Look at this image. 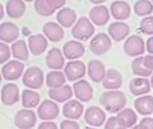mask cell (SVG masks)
Wrapping results in <instances>:
<instances>
[{"label": "cell", "instance_id": "19", "mask_svg": "<svg viewBox=\"0 0 153 129\" xmlns=\"http://www.w3.org/2000/svg\"><path fill=\"white\" fill-rule=\"evenodd\" d=\"M129 91L137 97L147 95L151 91V82L146 77H135L129 82Z\"/></svg>", "mask_w": 153, "mask_h": 129}, {"label": "cell", "instance_id": "25", "mask_svg": "<svg viewBox=\"0 0 153 129\" xmlns=\"http://www.w3.org/2000/svg\"><path fill=\"white\" fill-rule=\"evenodd\" d=\"M133 105L137 113L148 117L153 113V96L144 95L137 97L133 102Z\"/></svg>", "mask_w": 153, "mask_h": 129}, {"label": "cell", "instance_id": "30", "mask_svg": "<svg viewBox=\"0 0 153 129\" xmlns=\"http://www.w3.org/2000/svg\"><path fill=\"white\" fill-rule=\"evenodd\" d=\"M10 50H12V55L17 61L25 62L28 59L29 48L24 40H18L15 43H13Z\"/></svg>", "mask_w": 153, "mask_h": 129}, {"label": "cell", "instance_id": "2", "mask_svg": "<svg viewBox=\"0 0 153 129\" xmlns=\"http://www.w3.org/2000/svg\"><path fill=\"white\" fill-rule=\"evenodd\" d=\"M95 27L92 21L87 17H81L72 27L71 34L77 41H88L94 36Z\"/></svg>", "mask_w": 153, "mask_h": 129}, {"label": "cell", "instance_id": "29", "mask_svg": "<svg viewBox=\"0 0 153 129\" xmlns=\"http://www.w3.org/2000/svg\"><path fill=\"white\" fill-rule=\"evenodd\" d=\"M6 14L13 19H19L24 15L26 4L24 0H7L6 1Z\"/></svg>", "mask_w": 153, "mask_h": 129}, {"label": "cell", "instance_id": "55", "mask_svg": "<svg viewBox=\"0 0 153 129\" xmlns=\"http://www.w3.org/2000/svg\"><path fill=\"white\" fill-rule=\"evenodd\" d=\"M151 1H152V3H153V0H151Z\"/></svg>", "mask_w": 153, "mask_h": 129}, {"label": "cell", "instance_id": "42", "mask_svg": "<svg viewBox=\"0 0 153 129\" xmlns=\"http://www.w3.org/2000/svg\"><path fill=\"white\" fill-rule=\"evenodd\" d=\"M144 63H145V66L147 67V69H149L150 71L153 72V55L149 54L147 56H144Z\"/></svg>", "mask_w": 153, "mask_h": 129}, {"label": "cell", "instance_id": "47", "mask_svg": "<svg viewBox=\"0 0 153 129\" xmlns=\"http://www.w3.org/2000/svg\"><path fill=\"white\" fill-rule=\"evenodd\" d=\"M23 31H24L25 36H29V29L27 27H23Z\"/></svg>", "mask_w": 153, "mask_h": 129}, {"label": "cell", "instance_id": "31", "mask_svg": "<svg viewBox=\"0 0 153 129\" xmlns=\"http://www.w3.org/2000/svg\"><path fill=\"white\" fill-rule=\"evenodd\" d=\"M21 101H22V106L24 108L31 109L39 106L41 101V96L34 90L26 89L23 90L22 95H21Z\"/></svg>", "mask_w": 153, "mask_h": 129}, {"label": "cell", "instance_id": "20", "mask_svg": "<svg viewBox=\"0 0 153 129\" xmlns=\"http://www.w3.org/2000/svg\"><path fill=\"white\" fill-rule=\"evenodd\" d=\"M87 73L92 81H94L95 83H99L102 82L104 79L106 69L102 62L98 61V59H92L88 64Z\"/></svg>", "mask_w": 153, "mask_h": 129}, {"label": "cell", "instance_id": "15", "mask_svg": "<svg viewBox=\"0 0 153 129\" xmlns=\"http://www.w3.org/2000/svg\"><path fill=\"white\" fill-rule=\"evenodd\" d=\"M0 95H1L2 103L6 106H12L20 100L19 87L16 83L13 82H8L4 85L1 89Z\"/></svg>", "mask_w": 153, "mask_h": 129}, {"label": "cell", "instance_id": "9", "mask_svg": "<svg viewBox=\"0 0 153 129\" xmlns=\"http://www.w3.org/2000/svg\"><path fill=\"white\" fill-rule=\"evenodd\" d=\"M24 64L20 61H10L5 64H3L1 69L2 76L7 81H15L18 80L23 74H24Z\"/></svg>", "mask_w": 153, "mask_h": 129}, {"label": "cell", "instance_id": "16", "mask_svg": "<svg viewBox=\"0 0 153 129\" xmlns=\"http://www.w3.org/2000/svg\"><path fill=\"white\" fill-rule=\"evenodd\" d=\"M109 12H111V17L117 21H125L130 17L131 8L128 2L124 0H115L111 4Z\"/></svg>", "mask_w": 153, "mask_h": 129}, {"label": "cell", "instance_id": "37", "mask_svg": "<svg viewBox=\"0 0 153 129\" xmlns=\"http://www.w3.org/2000/svg\"><path fill=\"white\" fill-rule=\"evenodd\" d=\"M10 56H12L10 47H8L6 43L0 42V64H6V62L10 61Z\"/></svg>", "mask_w": 153, "mask_h": 129}, {"label": "cell", "instance_id": "33", "mask_svg": "<svg viewBox=\"0 0 153 129\" xmlns=\"http://www.w3.org/2000/svg\"><path fill=\"white\" fill-rule=\"evenodd\" d=\"M131 71L137 77H146V78H148V77L153 75L152 71L147 69V67L145 66L144 56H139L133 59V61L131 62Z\"/></svg>", "mask_w": 153, "mask_h": 129}, {"label": "cell", "instance_id": "1", "mask_svg": "<svg viewBox=\"0 0 153 129\" xmlns=\"http://www.w3.org/2000/svg\"><path fill=\"white\" fill-rule=\"evenodd\" d=\"M99 102L106 111L111 113H118L123 108H125L127 104V98L122 91L114 90L101 94Z\"/></svg>", "mask_w": 153, "mask_h": 129}, {"label": "cell", "instance_id": "39", "mask_svg": "<svg viewBox=\"0 0 153 129\" xmlns=\"http://www.w3.org/2000/svg\"><path fill=\"white\" fill-rule=\"evenodd\" d=\"M59 129H80L79 124L74 120H62L59 125Z\"/></svg>", "mask_w": 153, "mask_h": 129}, {"label": "cell", "instance_id": "5", "mask_svg": "<svg viewBox=\"0 0 153 129\" xmlns=\"http://www.w3.org/2000/svg\"><path fill=\"white\" fill-rule=\"evenodd\" d=\"M111 46H113L111 38L104 32L97 33L90 42V50L95 55L105 54L111 50Z\"/></svg>", "mask_w": 153, "mask_h": 129}, {"label": "cell", "instance_id": "11", "mask_svg": "<svg viewBox=\"0 0 153 129\" xmlns=\"http://www.w3.org/2000/svg\"><path fill=\"white\" fill-rule=\"evenodd\" d=\"M62 51L64 53L65 57L68 59L69 61H76L85 54V47L80 41L71 40L65 43Z\"/></svg>", "mask_w": 153, "mask_h": 129}, {"label": "cell", "instance_id": "35", "mask_svg": "<svg viewBox=\"0 0 153 129\" xmlns=\"http://www.w3.org/2000/svg\"><path fill=\"white\" fill-rule=\"evenodd\" d=\"M133 12L139 17H147L153 13L151 0H137L133 5Z\"/></svg>", "mask_w": 153, "mask_h": 129}, {"label": "cell", "instance_id": "23", "mask_svg": "<svg viewBox=\"0 0 153 129\" xmlns=\"http://www.w3.org/2000/svg\"><path fill=\"white\" fill-rule=\"evenodd\" d=\"M19 38V28L15 23L4 22L0 24V41L6 44L15 43Z\"/></svg>", "mask_w": 153, "mask_h": 129}, {"label": "cell", "instance_id": "4", "mask_svg": "<svg viewBox=\"0 0 153 129\" xmlns=\"http://www.w3.org/2000/svg\"><path fill=\"white\" fill-rule=\"evenodd\" d=\"M123 50L127 56L139 57L146 51V43L140 36L133 34L127 38L123 44Z\"/></svg>", "mask_w": 153, "mask_h": 129}, {"label": "cell", "instance_id": "12", "mask_svg": "<svg viewBox=\"0 0 153 129\" xmlns=\"http://www.w3.org/2000/svg\"><path fill=\"white\" fill-rule=\"evenodd\" d=\"M89 19L94 25L104 26L108 23L109 19H111V12H109L107 6L102 5V4L93 6L90 10Z\"/></svg>", "mask_w": 153, "mask_h": 129}, {"label": "cell", "instance_id": "44", "mask_svg": "<svg viewBox=\"0 0 153 129\" xmlns=\"http://www.w3.org/2000/svg\"><path fill=\"white\" fill-rule=\"evenodd\" d=\"M146 50L149 52V54L153 55V36H150L146 42Z\"/></svg>", "mask_w": 153, "mask_h": 129}, {"label": "cell", "instance_id": "34", "mask_svg": "<svg viewBox=\"0 0 153 129\" xmlns=\"http://www.w3.org/2000/svg\"><path fill=\"white\" fill-rule=\"evenodd\" d=\"M34 10L42 17H50L56 10L50 0H34Z\"/></svg>", "mask_w": 153, "mask_h": 129}, {"label": "cell", "instance_id": "28", "mask_svg": "<svg viewBox=\"0 0 153 129\" xmlns=\"http://www.w3.org/2000/svg\"><path fill=\"white\" fill-rule=\"evenodd\" d=\"M118 119V121L120 122L122 126H124L125 128H132L133 126L137 125V115L135 113V110H133L130 107H125L121 111L118 113V115L116 116Z\"/></svg>", "mask_w": 153, "mask_h": 129}, {"label": "cell", "instance_id": "8", "mask_svg": "<svg viewBox=\"0 0 153 129\" xmlns=\"http://www.w3.org/2000/svg\"><path fill=\"white\" fill-rule=\"evenodd\" d=\"M38 117L43 121H52L59 115V107L53 100H44L38 107Z\"/></svg>", "mask_w": 153, "mask_h": 129}, {"label": "cell", "instance_id": "24", "mask_svg": "<svg viewBox=\"0 0 153 129\" xmlns=\"http://www.w3.org/2000/svg\"><path fill=\"white\" fill-rule=\"evenodd\" d=\"M43 34L47 38V40L53 43L59 42L64 39L65 31L64 27L61 26L59 23L47 22L43 26Z\"/></svg>", "mask_w": 153, "mask_h": 129}, {"label": "cell", "instance_id": "3", "mask_svg": "<svg viewBox=\"0 0 153 129\" xmlns=\"http://www.w3.org/2000/svg\"><path fill=\"white\" fill-rule=\"evenodd\" d=\"M22 82L27 89L39 90L44 85V72L36 66L29 67L23 74Z\"/></svg>", "mask_w": 153, "mask_h": 129}, {"label": "cell", "instance_id": "43", "mask_svg": "<svg viewBox=\"0 0 153 129\" xmlns=\"http://www.w3.org/2000/svg\"><path fill=\"white\" fill-rule=\"evenodd\" d=\"M51 3H52V5L54 6L55 10H61L65 6V4H66L67 0H50Z\"/></svg>", "mask_w": 153, "mask_h": 129}, {"label": "cell", "instance_id": "17", "mask_svg": "<svg viewBox=\"0 0 153 129\" xmlns=\"http://www.w3.org/2000/svg\"><path fill=\"white\" fill-rule=\"evenodd\" d=\"M123 85V76L117 69H108L105 73L104 79L102 81V87L105 90L114 91L121 89Z\"/></svg>", "mask_w": 153, "mask_h": 129}, {"label": "cell", "instance_id": "7", "mask_svg": "<svg viewBox=\"0 0 153 129\" xmlns=\"http://www.w3.org/2000/svg\"><path fill=\"white\" fill-rule=\"evenodd\" d=\"M64 73L66 75L67 80L69 81H78L85 77L87 73L85 64L81 61H70L65 66Z\"/></svg>", "mask_w": 153, "mask_h": 129}, {"label": "cell", "instance_id": "13", "mask_svg": "<svg viewBox=\"0 0 153 129\" xmlns=\"http://www.w3.org/2000/svg\"><path fill=\"white\" fill-rule=\"evenodd\" d=\"M73 92L76 99L80 102H89L94 96V90L92 85L85 79L75 81L73 85Z\"/></svg>", "mask_w": 153, "mask_h": 129}, {"label": "cell", "instance_id": "36", "mask_svg": "<svg viewBox=\"0 0 153 129\" xmlns=\"http://www.w3.org/2000/svg\"><path fill=\"white\" fill-rule=\"evenodd\" d=\"M140 30L146 36H153V16L144 17L140 22Z\"/></svg>", "mask_w": 153, "mask_h": 129}, {"label": "cell", "instance_id": "53", "mask_svg": "<svg viewBox=\"0 0 153 129\" xmlns=\"http://www.w3.org/2000/svg\"><path fill=\"white\" fill-rule=\"evenodd\" d=\"M76 1H80V0H76Z\"/></svg>", "mask_w": 153, "mask_h": 129}, {"label": "cell", "instance_id": "26", "mask_svg": "<svg viewBox=\"0 0 153 129\" xmlns=\"http://www.w3.org/2000/svg\"><path fill=\"white\" fill-rule=\"evenodd\" d=\"M56 20L61 26L64 28H70L74 26L77 20V15L74 10L70 7H62L57 12Z\"/></svg>", "mask_w": 153, "mask_h": 129}, {"label": "cell", "instance_id": "32", "mask_svg": "<svg viewBox=\"0 0 153 129\" xmlns=\"http://www.w3.org/2000/svg\"><path fill=\"white\" fill-rule=\"evenodd\" d=\"M66 81V75L62 71L52 70L46 76V85L50 89H59V87H64Z\"/></svg>", "mask_w": 153, "mask_h": 129}, {"label": "cell", "instance_id": "50", "mask_svg": "<svg viewBox=\"0 0 153 129\" xmlns=\"http://www.w3.org/2000/svg\"><path fill=\"white\" fill-rule=\"evenodd\" d=\"M85 129H96L95 127H91V126H88V127H85Z\"/></svg>", "mask_w": 153, "mask_h": 129}, {"label": "cell", "instance_id": "10", "mask_svg": "<svg viewBox=\"0 0 153 129\" xmlns=\"http://www.w3.org/2000/svg\"><path fill=\"white\" fill-rule=\"evenodd\" d=\"M85 121L91 127H100L106 121V113L101 107L93 105L85 113Z\"/></svg>", "mask_w": 153, "mask_h": 129}, {"label": "cell", "instance_id": "46", "mask_svg": "<svg viewBox=\"0 0 153 129\" xmlns=\"http://www.w3.org/2000/svg\"><path fill=\"white\" fill-rule=\"evenodd\" d=\"M3 17H4V6L2 5L1 2H0V20H1Z\"/></svg>", "mask_w": 153, "mask_h": 129}, {"label": "cell", "instance_id": "41", "mask_svg": "<svg viewBox=\"0 0 153 129\" xmlns=\"http://www.w3.org/2000/svg\"><path fill=\"white\" fill-rule=\"evenodd\" d=\"M38 129H59L57 125L52 121H44L40 123Z\"/></svg>", "mask_w": 153, "mask_h": 129}, {"label": "cell", "instance_id": "51", "mask_svg": "<svg viewBox=\"0 0 153 129\" xmlns=\"http://www.w3.org/2000/svg\"><path fill=\"white\" fill-rule=\"evenodd\" d=\"M2 78H3V76H2V73H1V72H0V82H1Z\"/></svg>", "mask_w": 153, "mask_h": 129}, {"label": "cell", "instance_id": "21", "mask_svg": "<svg viewBox=\"0 0 153 129\" xmlns=\"http://www.w3.org/2000/svg\"><path fill=\"white\" fill-rule=\"evenodd\" d=\"M48 47V40L44 34H33L28 38V48L29 52L34 56L41 55L46 51Z\"/></svg>", "mask_w": 153, "mask_h": 129}, {"label": "cell", "instance_id": "6", "mask_svg": "<svg viewBox=\"0 0 153 129\" xmlns=\"http://www.w3.org/2000/svg\"><path fill=\"white\" fill-rule=\"evenodd\" d=\"M36 113L32 109L24 108L17 111L14 123L19 129H32L36 124Z\"/></svg>", "mask_w": 153, "mask_h": 129}, {"label": "cell", "instance_id": "18", "mask_svg": "<svg viewBox=\"0 0 153 129\" xmlns=\"http://www.w3.org/2000/svg\"><path fill=\"white\" fill-rule=\"evenodd\" d=\"M108 36L111 38V40L116 42H121L125 40L130 33V27L127 23L123 21H116L114 23H111L108 26Z\"/></svg>", "mask_w": 153, "mask_h": 129}, {"label": "cell", "instance_id": "49", "mask_svg": "<svg viewBox=\"0 0 153 129\" xmlns=\"http://www.w3.org/2000/svg\"><path fill=\"white\" fill-rule=\"evenodd\" d=\"M150 82H151V87L153 89V75L151 76V79H150Z\"/></svg>", "mask_w": 153, "mask_h": 129}, {"label": "cell", "instance_id": "45", "mask_svg": "<svg viewBox=\"0 0 153 129\" xmlns=\"http://www.w3.org/2000/svg\"><path fill=\"white\" fill-rule=\"evenodd\" d=\"M91 3L93 4H96V5H100V4L104 3L105 1H107V0H89Z\"/></svg>", "mask_w": 153, "mask_h": 129}, {"label": "cell", "instance_id": "27", "mask_svg": "<svg viewBox=\"0 0 153 129\" xmlns=\"http://www.w3.org/2000/svg\"><path fill=\"white\" fill-rule=\"evenodd\" d=\"M73 94L74 92H73L72 87L68 85H65L64 87H59V89H50L48 91L49 98L55 101L56 103H64L71 100Z\"/></svg>", "mask_w": 153, "mask_h": 129}, {"label": "cell", "instance_id": "54", "mask_svg": "<svg viewBox=\"0 0 153 129\" xmlns=\"http://www.w3.org/2000/svg\"><path fill=\"white\" fill-rule=\"evenodd\" d=\"M0 99H1V95H0Z\"/></svg>", "mask_w": 153, "mask_h": 129}, {"label": "cell", "instance_id": "14", "mask_svg": "<svg viewBox=\"0 0 153 129\" xmlns=\"http://www.w3.org/2000/svg\"><path fill=\"white\" fill-rule=\"evenodd\" d=\"M62 113L67 119L76 121L80 119L82 115H85V106L77 99H71L65 103L62 107Z\"/></svg>", "mask_w": 153, "mask_h": 129}, {"label": "cell", "instance_id": "22", "mask_svg": "<svg viewBox=\"0 0 153 129\" xmlns=\"http://www.w3.org/2000/svg\"><path fill=\"white\" fill-rule=\"evenodd\" d=\"M46 64L49 69L61 71L65 68V55L59 48H51L46 55Z\"/></svg>", "mask_w": 153, "mask_h": 129}, {"label": "cell", "instance_id": "38", "mask_svg": "<svg viewBox=\"0 0 153 129\" xmlns=\"http://www.w3.org/2000/svg\"><path fill=\"white\" fill-rule=\"evenodd\" d=\"M104 129H127L125 128L124 126H122L120 124V122L118 121L117 117L116 116H113V117L108 118L105 122L104 125Z\"/></svg>", "mask_w": 153, "mask_h": 129}, {"label": "cell", "instance_id": "40", "mask_svg": "<svg viewBox=\"0 0 153 129\" xmlns=\"http://www.w3.org/2000/svg\"><path fill=\"white\" fill-rule=\"evenodd\" d=\"M139 124L144 129H153V118H150V117L143 118Z\"/></svg>", "mask_w": 153, "mask_h": 129}, {"label": "cell", "instance_id": "48", "mask_svg": "<svg viewBox=\"0 0 153 129\" xmlns=\"http://www.w3.org/2000/svg\"><path fill=\"white\" fill-rule=\"evenodd\" d=\"M130 129H144V128L142 127V126L140 125V124H137V125L133 126V127H132V128H130Z\"/></svg>", "mask_w": 153, "mask_h": 129}, {"label": "cell", "instance_id": "52", "mask_svg": "<svg viewBox=\"0 0 153 129\" xmlns=\"http://www.w3.org/2000/svg\"><path fill=\"white\" fill-rule=\"evenodd\" d=\"M24 1H25V2H32L33 0H24Z\"/></svg>", "mask_w": 153, "mask_h": 129}]
</instances>
